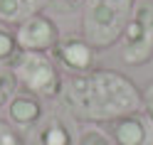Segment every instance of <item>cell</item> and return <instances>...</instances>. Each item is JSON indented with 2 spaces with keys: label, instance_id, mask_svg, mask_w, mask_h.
Here are the masks:
<instances>
[{
  "label": "cell",
  "instance_id": "cell-1",
  "mask_svg": "<svg viewBox=\"0 0 153 145\" xmlns=\"http://www.w3.org/2000/svg\"><path fill=\"white\" fill-rule=\"evenodd\" d=\"M59 99L64 111L82 123H109L143 108L141 89L126 74L99 66L84 74H69Z\"/></svg>",
  "mask_w": 153,
  "mask_h": 145
},
{
  "label": "cell",
  "instance_id": "cell-2",
  "mask_svg": "<svg viewBox=\"0 0 153 145\" xmlns=\"http://www.w3.org/2000/svg\"><path fill=\"white\" fill-rule=\"evenodd\" d=\"M133 10L136 0H84L82 37L97 49H109L119 44Z\"/></svg>",
  "mask_w": 153,
  "mask_h": 145
},
{
  "label": "cell",
  "instance_id": "cell-3",
  "mask_svg": "<svg viewBox=\"0 0 153 145\" xmlns=\"http://www.w3.org/2000/svg\"><path fill=\"white\" fill-rule=\"evenodd\" d=\"M13 74L17 86L27 93H35L40 99H59L62 91V74L59 66L52 59V54L45 52H20L17 62L13 64Z\"/></svg>",
  "mask_w": 153,
  "mask_h": 145
},
{
  "label": "cell",
  "instance_id": "cell-4",
  "mask_svg": "<svg viewBox=\"0 0 153 145\" xmlns=\"http://www.w3.org/2000/svg\"><path fill=\"white\" fill-rule=\"evenodd\" d=\"M121 59L128 66L153 62V3H138L121 35Z\"/></svg>",
  "mask_w": 153,
  "mask_h": 145
},
{
  "label": "cell",
  "instance_id": "cell-5",
  "mask_svg": "<svg viewBox=\"0 0 153 145\" xmlns=\"http://www.w3.org/2000/svg\"><path fill=\"white\" fill-rule=\"evenodd\" d=\"M15 37L17 44H20L22 52H45L50 54L54 49V44L59 42V27L52 17H47L42 13L30 15L27 20H22L20 25L15 27Z\"/></svg>",
  "mask_w": 153,
  "mask_h": 145
},
{
  "label": "cell",
  "instance_id": "cell-6",
  "mask_svg": "<svg viewBox=\"0 0 153 145\" xmlns=\"http://www.w3.org/2000/svg\"><path fill=\"white\" fill-rule=\"evenodd\" d=\"M50 54L69 74H84L97 66V47H91L79 35H62Z\"/></svg>",
  "mask_w": 153,
  "mask_h": 145
},
{
  "label": "cell",
  "instance_id": "cell-7",
  "mask_svg": "<svg viewBox=\"0 0 153 145\" xmlns=\"http://www.w3.org/2000/svg\"><path fill=\"white\" fill-rule=\"evenodd\" d=\"M106 135L114 145H153V118L143 108L126 113L106 123Z\"/></svg>",
  "mask_w": 153,
  "mask_h": 145
},
{
  "label": "cell",
  "instance_id": "cell-8",
  "mask_svg": "<svg viewBox=\"0 0 153 145\" xmlns=\"http://www.w3.org/2000/svg\"><path fill=\"white\" fill-rule=\"evenodd\" d=\"M5 108H7V121H10L20 133L37 128V125L42 123V118H45L42 99H40V96H35V93L20 91V89H17V93L7 101Z\"/></svg>",
  "mask_w": 153,
  "mask_h": 145
},
{
  "label": "cell",
  "instance_id": "cell-9",
  "mask_svg": "<svg viewBox=\"0 0 153 145\" xmlns=\"http://www.w3.org/2000/svg\"><path fill=\"white\" fill-rule=\"evenodd\" d=\"M74 125L62 116H45L37 128V145H76Z\"/></svg>",
  "mask_w": 153,
  "mask_h": 145
},
{
  "label": "cell",
  "instance_id": "cell-10",
  "mask_svg": "<svg viewBox=\"0 0 153 145\" xmlns=\"http://www.w3.org/2000/svg\"><path fill=\"white\" fill-rule=\"evenodd\" d=\"M47 0H0V22L17 27L30 15L42 13Z\"/></svg>",
  "mask_w": 153,
  "mask_h": 145
},
{
  "label": "cell",
  "instance_id": "cell-11",
  "mask_svg": "<svg viewBox=\"0 0 153 145\" xmlns=\"http://www.w3.org/2000/svg\"><path fill=\"white\" fill-rule=\"evenodd\" d=\"M20 44L15 37V27L0 22V69H13V64L20 57Z\"/></svg>",
  "mask_w": 153,
  "mask_h": 145
},
{
  "label": "cell",
  "instance_id": "cell-12",
  "mask_svg": "<svg viewBox=\"0 0 153 145\" xmlns=\"http://www.w3.org/2000/svg\"><path fill=\"white\" fill-rule=\"evenodd\" d=\"M17 89L20 86H17V79H15L13 69H0V108L7 106V101L17 93Z\"/></svg>",
  "mask_w": 153,
  "mask_h": 145
},
{
  "label": "cell",
  "instance_id": "cell-13",
  "mask_svg": "<svg viewBox=\"0 0 153 145\" xmlns=\"http://www.w3.org/2000/svg\"><path fill=\"white\" fill-rule=\"evenodd\" d=\"M76 145H114L109 140L106 130L97 128V125H89V128H84L79 133V138H76Z\"/></svg>",
  "mask_w": 153,
  "mask_h": 145
},
{
  "label": "cell",
  "instance_id": "cell-14",
  "mask_svg": "<svg viewBox=\"0 0 153 145\" xmlns=\"http://www.w3.org/2000/svg\"><path fill=\"white\" fill-rule=\"evenodd\" d=\"M0 145H25L22 133L10 121H3V118H0Z\"/></svg>",
  "mask_w": 153,
  "mask_h": 145
},
{
  "label": "cell",
  "instance_id": "cell-15",
  "mask_svg": "<svg viewBox=\"0 0 153 145\" xmlns=\"http://www.w3.org/2000/svg\"><path fill=\"white\" fill-rule=\"evenodd\" d=\"M141 101H143V111L153 118V81L141 91Z\"/></svg>",
  "mask_w": 153,
  "mask_h": 145
},
{
  "label": "cell",
  "instance_id": "cell-16",
  "mask_svg": "<svg viewBox=\"0 0 153 145\" xmlns=\"http://www.w3.org/2000/svg\"><path fill=\"white\" fill-rule=\"evenodd\" d=\"M57 7H62V10H74V7L84 5V0H52Z\"/></svg>",
  "mask_w": 153,
  "mask_h": 145
}]
</instances>
